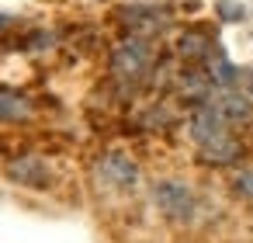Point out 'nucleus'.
<instances>
[{
	"label": "nucleus",
	"instance_id": "obj_2",
	"mask_svg": "<svg viewBox=\"0 0 253 243\" xmlns=\"http://www.w3.org/2000/svg\"><path fill=\"white\" fill-rule=\"evenodd\" d=\"M153 205L160 208L163 219H170L177 226H184V222H191L198 215V194H194V188H187L184 181H173V177L153 184Z\"/></svg>",
	"mask_w": 253,
	"mask_h": 243
},
{
	"label": "nucleus",
	"instance_id": "obj_5",
	"mask_svg": "<svg viewBox=\"0 0 253 243\" xmlns=\"http://www.w3.org/2000/svg\"><path fill=\"white\" fill-rule=\"evenodd\" d=\"M11 177L18 184H28V188H45L49 184V163L39 156H25L11 167Z\"/></svg>",
	"mask_w": 253,
	"mask_h": 243
},
{
	"label": "nucleus",
	"instance_id": "obj_6",
	"mask_svg": "<svg viewBox=\"0 0 253 243\" xmlns=\"http://www.w3.org/2000/svg\"><path fill=\"white\" fill-rule=\"evenodd\" d=\"M32 115V104L14 94V91H0V122H25Z\"/></svg>",
	"mask_w": 253,
	"mask_h": 243
},
{
	"label": "nucleus",
	"instance_id": "obj_7",
	"mask_svg": "<svg viewBox=\"0 0 253 243\" xmlns=\"http://www.w3.org/2000/svg\"><path fill=\"white\" fill-rule=\"evenodd\" d=\"M232 191H236L239 198L253 201V167H250V163H243V167L232 170Z\"/></svg>",
	"mask_w": 253,
	"mask_h": 243
},
{
	"label": "nucleus",
	"instance_id": "obj_4",
	"mask_svg": "<svg viewBox=\"0 0 253 243\" xmlns=\"http://www.w3.org/2000/svg\"><path fill=\"white\" fill-rule=\"evenodd\" d=\"M111 66H115V73L125 77V80L142 77L146 66H149V49H146V42H139V39L122 42V46L115 49V56H111Z\"/></svg>",
	"mask_w": 253,
	"mask_h": 243
},
{
	"label": "nucleus",
	"instance_id": "obj_1",
	"mask_svg": "<svg viewBox=\"0 0 253 243\" xmlns=\"http://www.w3.org/2000/svg\"><path fill=\"white\" fill-rule=\"evenodd\" d=\"M187 129H191V143H194L201 160H208V163H236L239 160V143L232 136V125L211 104L198 108L191 115Z\"/></svg>",
	"mask_w": 253,
	"mask_h": 243
},
{
	"label": "nucleus",
	"instance_id": "obj_8",
	"mask_svg": "<svg viewBox=\"0 0 253 243\" xmlns=\"http://www.w3.org/2000/svg\"><path fill=\"white\" fill-rule=\"evenodd\" d=\"M243 91H246V97H250V101H253V73H250V77H246V84H243Z\"/></svg>",
	"mask_w": 253,
	"mask_h": 243
},
{
	"label": "nucleus",
	"instance_id": "obj_3",
	"mask_svg": "<svg viewBox=\"0 0 253 243\" xmlns=\"http://www.w3.org/2000/svg\"><path fill=\"white\" fill-rule=\"evenodd\" d=\"M97 177H101L108 188H115V191H128V188L139 184V163H135L132 156L111 149V153H104V156L97 160Z\"/></svg>",
	"mask_w": 253,
	"mask_h": 243
}]
</instances>
